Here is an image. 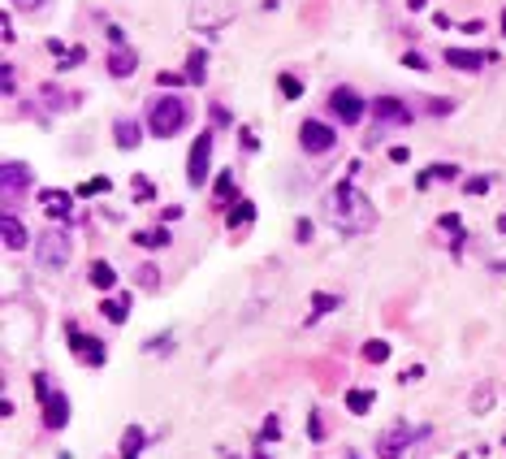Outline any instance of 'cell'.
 I'll return each mask as SVG.
<instances>
[{"label":"cell","mask_w":506,"mask_h":459,"mask_svg":"<svg viewBox=\"0 0 506 459\" xmlns=\"http://www.w3.org/2000/svg\"><path fill=\"white\" fill-rule=\"evenodd\" d=\"M39 95H43V104H48V109H70V104H74V95H65L57 83H43V87H39Z\"/></svg>","instance_id":"cell-23"},{"label":"cell","mask_w":506,"mask_h":459,"mask_svg":"<svg viewBox=\"0 0 506 459\" xmlns=\"http://www.w3.org/2000/svg\"><path fill=\"white\" fill-rule=\"evenodd\" d=\"M212 122H217V126H230V122H234V118H230V113H225V109H221V104H212Z\"/></svg>","instance_id":"cell-39"},{"label":"cell","mask_w":506,"mask_h":459,"mask_svg":"<svg viewBox=\"0 0 506 459\" xmlns=\"http://www.w3.org/2000/svg\"><path fill=\"white\" fill-rule=\"evenodd\" d=\"M364 359H368V364H385V359H389V342L385 338L364 342Z\"/></svg>","instance_id":"cell-27"},{"label":"cell","mask_w":506,"mask_h":459,"mask_svg":"<svg viewBox=\"0 0 506 459\" xmlns=\"http://www.w3.org/2000/svg\"><path fill=\"white\" fill-rule=\"evenodd\" d=\"M372 122L377 126H407L411 122V109H407V100H394V95H377L372 100Z\"/></svg>","instance_id":"cell-9"},{"label":"cell","mask_w":506,"mask_h":459,"mask_svg":"<svg viewBox=\"0 0 506 459\" xmlns=\"http://www.w3.org/2000/svg\"><path fill=\"white\" fill-rule=\"evenodd\" d=\"M407 156H411V152H407L402 143H398V147H389V160H394V165H407Z\"/></svg>","instance_id":"cell-40"},{"label":"cell","mask_w":506,"mask_h":459,"mask_svg":"<svg viewBox=\"0 0 506 459\" xmlns=\"http://www.w3.org/2000/svg\"><path fill=\"white\" fill-rule=\"evenodd\" d=\"M230 191H234V174L225 169V174L217 178V200H221V204H230Z\"/></svg>","instance_id":"cell-32"},{"label":"cell","mask_w":506,"mask_h":459,"mask_svg":"<svg viewBox=\"0 0 506 459\" xmlns=\"http://www.w3.org/2000/svg\"><path fill=\"white\" fill-rule=\"evenodd\" d=\"M333 308H338V294H324V290L312 294V317H324V312H333Z\"/></svg>","instance_id":"cell-30"},{"label":"cell","mask_w":506,"mask_h":459,"mask_svg":"<svg viewBox=\"0 0 506 459\" xmlns=\"http://www.w3.org/2000/svg\"><path fill=\"white\" fill-rule=\"evenodd\" d=\"M204 65H208V53H200V48H195V53L186 57V78H191V83H204V78H208Z\"/></svg>","instance_id":"cell-26"},{"label":"cell","mask_w":506,"mask_h":459,"mask_svg":"<svg viewBox=\"0 0 506 459\" xmlns=\"http://www.w3.org/2000/svg\"><path fill=\"white\" fill-rule=\"evenodd\" d=\"M0 234H5V247H9V252H22L26 243H30V230L13 217V212H5V217H0Z\"/></svg>","instance_id":"cell-13"},{"label":"cell","mask_w":506,"mask_h":459,"mask_svg":"<svg viewBox=\"0 0 506 459\" xmlns=\"http://www.w3.org/2000/svg\"><path fill=\"white\" fill-rule=\"evenodd\" d=\"M186 122H191V100H182V95H160V100H152V109H148V130L156 139L182 135Z\"/></svg>","instance_id":"cell-2"},{"label":"cell","mask_w":506,"mask_h":459,"mask_svg":"<svg viewBox=\"0 0 506 459\" xmlns=\"http://www.w3.org/2000/svg\"><path fill=\"white\" fill-rule=\"evenodd\" d=\"M463 191L467 195H485L489 191V178H463Z\"/></svg>","instance_id":"cell-36"},{"label":"cell","mask_w":506,"mask_h":459,"mask_svg":"<svg viewBox=\"0 0 506 459\" xmlns=\"http://www.w3.org/2000/svg\"><path fill=\"white\" fill-rule=\"evenodd\" d=\"M13 5H18V9H39L43 0H13Z\"/></svg>","instance_id":"cell-46"},{"label":"cell","mask_w":506,"mask_h":459,"mask_svg":"<svg viewBox=\"0 0 506 459\" xmlns=\"http://www.w3.org/2000/svg\"><path fill=\"white\" fill-rule=\"evenodd\" d=\"M324 221L342 230V234H368L377 225V208L355 182H338L329 191V200H324Z\"/></svg>","instance_id":"cell-1"},{"label":"cell","mask_w":506,"mask_h":459,"mask_svg":"<svg viewBox=\"0 0 506 459\" xmlns=\"http://www.w3.org/2000/svg\"><path fill=\"white\" fill-rule=\"evenodd\" d=\"M450 109H454L450 100H429V113H450Z\"/></svg>","instance_id":"cell-43"},{"label":"cell","mask_w":506,"mask_h":459,"mask_svg":"<svg viewBox=\"0 0 506 459\" xmlns=\"http://www.w3.org/2000/svg\"><path fill=\"white\" fill-rule=\"evenodd\" d=\"M329 113H333L342 126H355V122L368 113V104L359 100V91H351V87H333V91H329Z\"/></svg>","instance_id":"cell-7"},{"label":"cell","mask_w":506,"mask_h":459,"mask_svg":"<svg viewBox=\"0 0 506 459\" xmlns=\"http://www.w3.org/2000/svg\"><path fill=\"white\" fill-rule=\"evenodd\" d=\"M295 238H299V243L312 238V221H299V225H295Z\"/></svg>","instance_id":"cell-41"},{"label":"cell","mask_w":506,"mask_h":459,"mask_svg":"<svg viewBox=\"0 0 506 459\" xmlns=\"http://www.w3.org/2000/svg\"><path fill=\"white\" fill-rule=\"evenodd\" d=\"M30 165H22V160H5V169H0V204H5V212H13V204L26 200L30 191Z\"/></svg>","instance_id":"cell-4"},{"label":"cell","mask_w":506,"mask_h":459,"mask_svg":"<svg viewBox=\"0 0 506 459\" xmlns=\"http://www.w3.org/2000/svg\"><path fill=\"white\" fill-rule=\"evenodd\" d=\"M489 403H494V390H489V386H480L476 395H471V412H489Z\"/></svg>","instance_id":"cell-33"},{"label":"cell","mask_w":506,"mask_h":459,"mask_svg":"<svg viewBox=\"0 0 506 459\" xmlns=\"http://www.w3.org/2000/svg\"><path fill=\"white\" fill-rule=\"evenodd\" d=\"M277 87H282L286 100H299V95H303V83H299L295 74H282V78H277Z\"/></svg>","instance_id":"cell-31"},{"label":"cell","mask_w":506,"mask_h":459,"mask_svg":"<svg viewBox=\"0 0 506 459\" xmlns=\"http://www.w3.org/2000/svg\"><path fill=\"white\" fill-rule=\"evenodd\" d=\"M39 200L48 208V217H70V208H74V195L70 191H39Z\"/></svg>","instance_id":"cell-15"},{"label":"cell","mask_w":506,"mask_h":459,"mask_svg":"<svg viewBox=\"0 0 506 459\" xmlns=\"http://www.w3.org/2000/svg\"><path fill=\"white\" fill-rule=\"evenodd\" d=\"M255 221V204L251 200H238L230 212H225V225H230V230H247Z\"/></svg>","instance_id":"cell-16"},{"label":"cell","mask_w":506,"mask_h":459,"mask_svg":"<svg viewBox=\"0 0 506 459\" xmlns=\"http://www.w3.org/2000/svg\"><path fill=\"white\" fill-rule=\"evenodd\" d=\"M442 61H446V65H454V70H463V74H471V70H480V61H494V53H467V48H446Z\"/></svg>","instance_id":"cell-12"},{"label":"cell","mask_w":506,"mask_h":459,"mask_svg":"<svg viewBox=\"0 0 506 459\" xmlns=\"http://www.w3.org/2000/svg\"><path fill=\"white\" fill-rule=\"evenodd\" d=\"M139 451H143V429H139V424H130V429L121 433V455L126 459H139Z\"/></svg>","instance_id":"cell-24"},{"label":"cell","mask_w":506,"mask_h":459,"mask_svg":"<svg viewBox=\"0 0 506 459\" xmlns=\"http://www.w3.org/2000/svg\"><path fill=\"white\" fill-rule=\"evenodd\" d=\"M416 438H429V429H411V424L398 420V424H389V429L377 438V455L381 459H402V451L411 447Z\"/></svg>","instance_id":"cell-6"},{"label":"cell","mask_w":506,"mask_h":459,"mask_svg":"<svg viewBox=\"0 0 506 459\" xmlns=\"http://www.w3.org/2000/svg\"><path fill=\"white\" fill-rule=\"evenodd\" d=\"M48 53H52V57H61V70H74V65L87 57L83 48H65L61 39H48Z\"/></svg>","instance_id":"cell-20"},{"label":"cell","mask_w":506,"mask_h":459,"mask_svg":"<svg viewBox=\"0 0 506 459\" xmlns=\"http://www.w3.org/2000/svg\"><path fill=\"white\" fill-rule=\"evenodd\" d=\"M442 230L450 234V247H454V252H463V238H467V234H463V221L454 217V212H446V217H442Z\"/></svg>","instance_id":"cell-25"},{"label":"cell","mask_w":506,"mask_h":459,"mask_svg":"<svg viewBox=\"0 0 506 459\" xmlns=\"http://www.w3.org/2000/svg\"><path fill=\"white\" fill-rule=\"evenodd\" d=\"M420 377H424V368H420V364H411V368L402 373V382H420Z\"/></svg>","instance_id":"cell-44"},{"label":"cell","mask_w":506,"mask_h":459,"mask_svg":"<svg viewBox=\"0 0 506 459\" xmlns=\"http://www.w3.org/2000/svg\"><path fill=\"white\" fill-rule=\"evenodd\" d=\"M91 286L95 290H113V286H117V273H113L108 260H91Z\"/></svg>","instance_id":"cell-17"},{"label":"cell","mask_w":506,"mask_h":459,"mask_svg":"<svg viewBox=\"0 0 506 459\" xmlns=\"http://www.w3.org/2000/svg\"><path fill=\"white\" fill-rule=\"evenodd\" d=\"M139 122L135 118H117V147L121 152H130V147H139Z\"/></svg>","instance_id":"cell-18"},{"label":"cell","mask_w":506,"mask_h":459,"mask_svg":"<svg viewBox=\"0 0 506 459\" xmlns=\"http://www.w3.org/2000/svg\"><path fill=\"white\" fill-rule=\"evenodd\" d=\"M70 351L83 359V364H95V368L104 364V347H100V338H83V334L74 330V325H70Z\"/></svg>","instance_id":"cell-10"},{"label":"cell","mask_w":506,"mask_h":459,"mask_svg":"<svg viewBox=\"0 0 506 459\" xmlns=\"http://www.w3.org/2000/svg\"><path fill=\"white\" fill-rule=\"evenodd\" d=\"M18 91V74H13V65H5V95Z\"/></svg>","instance_id":"cell-38"},{"label":"cell","mask_w":506,"mask_h":459,"mask_svg":"<svg viewBox=\"0 0 506 459\" xmlns=\"http://www.w3.org/2000/svg\"><path fill=\"white\" fill-rule=\"evenodd\" d=\"M70 256H74V238L65 234V230H57V225L48 230V234L35 238V260H39V269L57 273V269L70 265Z\"/></svg>","instance_id":"cell-3"},{"label":"cell","mask_w":506,"mask_h":459,"mask_svg":"<svg viewBox=\"0 0 506 459\" xmlns=\"http://www.w3.org/2000/svg\"><path fill=\"white\" fill-rule=\"evenodd\" d=\"M498 234H506V212H502V217H498Z\"/></svg>","instance_id":"cell-47"},{"label":"cell","mask_w":506,"mask_h":459,"mask_svg":"<svg viewBox=\"0 0 506 459\" xmlns=\"http://www.w3.org/2000/svg\"><path fill=\"white\" fill-rule=\"evenodd\" d=\"M277 433H282V420L269 416V420H264V438H277Z\"/></svg>","instance_id":"cell-42"},{"label":"cell","mask_w":506,"mask_h":459,"mask_svg":"<svg viewBox=\"0 0 506 459\" xmlns=\"http://www.w3.org/2000/svg\"><path fill=\"white\" fill-rule=\"evenodd\" d=\"M100 312H104V321L121 325V321L130 317V294H117V299H104V303H100Z\"/></svg>","instance_id":"cell-21"},{"label":"cell","mask_w":506,"mask_h":459,"mask_svg":"<svg viewBox=\"0 0 506 459\" xmlns=\"http://www.w3.org/2000/svg\"><path fill=\"white\" fill-rule=\"evenodd\" d=\"M113 182H108V178H91V182H83V187H78V195H104Z\"/></svg>","instance_id":"cell-34"},{"label":"cell","mask_w":506,"mask_h":459,"mask_svg":"<svg viewBox=\"0 0 506 459\" xmlns=\"http://www.w3.org/2000/svg\"><path fill=\"white\" fill-rule=\"evenodd\" d=\"M135 282H139L143 290H156V286H160V269H156V265H139V269H135Z\"/></svg>","instance_id":"cell-29"},{"label":"cell","mask_w":506,"mask_h":459,"mask_svg":"<svg viewBox=\"0 0 506 459\" xmlns=\"http://www.w3.org/2000/svg\"><path fill=\"white\" fill-rule=\"evenodd\" d=\"M43 424L48 429H65V424H70V399L57 395V390L43 399Z\"/></svg>","instance_id":"cell-11"},{"label":"cell","mask_w":506,"mask_h":459,"mask_svg":"<svg viewBox=\"0 0 506 459\" xmlns=\"http://www.w3.org/2000/svg\"><path fill=\"white\" fill-rule=\"evenodd\" d=\"M347 459H355V455H347Z\"/></svg>","instance_id":"cell-49"},{"label":"cell","mask_w":506,"mask_h":459,"mask_svg":"<svg viewBox=\"0 0 506 459\" xmlns=\"http://www.w3.org/2000/svg\"><path fill=\"white\" fill-rule=\"evenodd\" d=\"M299 143H303V152L320 156V152H329V147L338 143V130L324 126V122H316V118H307V122L299 126Z\"/></svg>","instance_id":"cell-8"},{"label":"cell","mask_w":506,"mask_h":459,"mask_svg":"<svg viewBox=\"0 0 506 459\" xmlns=\"http://www.w3.org/2000/svg\"><path fill=\"white\" fill-rule=\"evenodd\" d=\"M135 243H139V247H148V252H156V247H165V243H169V230H165V225H156V230H139Z\"/></svg>","instance_id":"cell-22"},{"label":"cell","mask_w":506,"mask_h":459,"mask_svg":"<svg viewBox=\"0 0 506 459\" xmlns=\"http://www.w3.org/2000/svg\"><path fill=\"white\" fill-rule=\"evenodd\" d=\"M212 130H200V139L191 143V156H186V187L200 191L208 182V174H212Z\"/></svg>","instance_id":"cell-5"},{"label":"cell","mask_w":506,"mask_h":459,"mask_svg":"<svg viewBox=\"0 0 506 459\" xmlns=\"http://www.w3.org/2000/svg\"><path fill=\"white\" fill-rule=\"evenodd\" d=\"M459 30H463V35H476V30H485V22H480V18H476V22H463Z\"/></svg>","instance_id":"cell-45"},{"label":"cell","mask_w":506,"mask_h":459,"mask_svg":"<svg viewBox=\"0 0 506 459\" xmlns=\"http://www.w3.org/2000/svg\"><path fill=\"white\" fill-rule=\"evenodd\" d=\"M156 83H160V87H177V83H182V74H173V70H160V74H156Z\"/></svg>","instance_id":"cell-37"},{"label":"cell","mask_w":506,"mask_h":459,"mask_svg":"<svg viewBox=\"0 0 506 459\" xmlns=\"http://www.w3.org/2000/svg\"><path fill=\"white\" fill-rule=\"evenodd\" d=\"M368 407H372V390H351V395H347V412L364 416Z\"/></svg>","instance_id":"cell-28"},{"label":"cell","mask_w":506,"mask_h":459,"mask_svg":"<svg viewBox=\"0 0 506 459\" xmlns=\"http://www.w3.org/2000/svg\"><path fill=\"white\" fill-rule=\"evenodd\" d=\"M502 35H506V9H502Z\"/></svg>","instance_id":"cell-48"},{"label":"cell","mask_w":506,"mask_h":459,"mask_svg":"<svg viewBox=\"0 0 506 459\" xmlns=\"http://www.w3.org/2000/svg\"><path fill=\"white\" fill-rule=\"evenodd\" d=\"M433 178H442V182H450V178H459V165H450V160H446V165H442V160H437V165H429V169H424V174L416 178V187L424 191V187H429V182H433Z\"/></svg>","instance_id":"cell-19"},{"label":"cell","mask_w":506,"mask_h":459,"mask_svg":"<svg viewBox=\"0 0 506 459\" xmlns=\"http://www.w3.org/2000/svg\"><path fill=\"white\" fill-rule=\"evenodd\" d=\"M402 65H407V70H416V74H424V70H433V65H429V61H424L420 53H402Z\"/></svg>","instance_id":"cell-35"},{"label":"cell","mask_w":506,"mask_h":459,"mask_svg":"<svg viewBox=\"0 0 506 459\" xmlns=\"http://www.w3.org/2000/svg\"><path fill=\"white\" fill-rule=\"evenodd\" d=\"M135 70H139L135 48H113V53H108V74H113V78H130Z\"/></svg>","instance_id":"cell-14"}]
</instances>
